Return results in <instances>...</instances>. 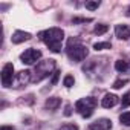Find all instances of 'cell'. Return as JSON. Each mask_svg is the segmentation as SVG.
I'll list each match as a JSON object with an SVG mask.
<instances>
[{"instance_id":"1","label":"cell","mask_w":130,"mask_h":130,"mask_svg":"<svg viewBox=\"0 0 130 130\" xmlns=\"http://www.w3.org/2000/svg\"><path fill=\"white\" fill-rule=\"evenodd\" d=\"M40 38L49 46L52 52H60L61 51V41L64 38V32L60 28H51L47 31L40 32Z\"/></svg>"},{"instance_id":"2","label":"cell","mask_w":130,"mask_h":130,"mask_svg":"<svg viewBox=\"0 0 130 130\" xmlns=\"http://www.w3.org/2000/svg\"><path fill=\"white\" fill-rule=\"evenodd\" d=\"M68 49H69V51H68L69 58H71L72 61H83V60L87 57V54H89L87 47L83 46V44H75L74 47H68Z\"/></svg>"},{"instance_id":"3","label":"cell","mask_w":130,"mask_h":130,"mask_svg":"<svg viewBox=\"0 0 130 130\" xmlns=\"http://www.w3.org/2000/svg\"><path fill=\"white\" fill-rule=\"evenodd\" d=\"M54 68H55V61H54V60H44V61H40V63L37 64V69H35V72L40 74L38 78H37V81H40L41 78L47 77V74H49Z\"/></svg>"},{"instance_id":"4","label":"cell","mask_w":130,"mask_h":130,"mask_svg":"<svg viewBox=\"0 0 130 130\" xmlns=\"http://www.w3.org/2000/svg\"><path fill=\"white\" fill-rule=\"evenodd\" d=\"M41 58V52L38 51V49H26L22 55H20V60H22V63H25V64H34L35 61H38Z\"/></svg>"},{"instance_id":"5","label":"cell","mask_w":130,"mask_h":130,"mask_svg":"<svg viewBox=\"0 0 130 130\" xmlns=\"http://www.w3.org/2000/svg\"><path fill=\"white\" fill-rule=\"evenodd\" d=\"M12 78H14V66L12 63H6L2 69V84L5 87H9L12 84Z\"/></svg>"},{"instance_id":"6","label":"cell","mask_w":130,"mask_h":130,"mask_svg":"<svg viewBox=\"0 0 130 130\" xmlns=\"http://www.w3.org/2000/svg\"><path fill=\"white\" fill-rule=\"evenodd\" d=\"M96 106V101L93 98H83V100H78L77 104H75V109L80 112V113H84L87 110H93V107Z\"/></svg>"},{"instance_id":"7","label":"cell","mask_w":130,"mask_h":130,"mask_svg":"<svg viewBox=\"0 0 130 130\" xmlns=\"http://www.w3.org/2000/svg\"><path fill=\"white\" fill-rule=\"evenodd\" d=\"M29 81H31V72L29 71H22V72H19L15 75V87L25 86Z\"/></svg>"},{"instance_id":"8","label":"cell","mask_w":130,"mask_h":130,"mask_svg":"<svg viewBox=\"0 0 130 130\" xmlns=\"http://www.w3.org/2000/svg\"><path fill=\"white\" fill-rule=\"evenodd\" d=\"M31 37H32V35H31L29 32H25V31H15V32L12 34L11 40H12V43H14V44H20V43H23V41L29 40Z\"/></svg>"},{"instance_id":"9","label":"cell","mask_w":130,"mask_h":130,"mask_svg":"<svg viewBox=\"0 0 130 130\" xmlns=\"http://www.w3.org/2000/svg\"><path fill=\"white\" fill-rule=\"evenodd\" d=\"M116 103H118V96H116V95H113V93H106V95H104V98L101 100V106H103V107H106V109L113 107Z\"/></svg>"},{"instance_id":"10","label":"cell","mask_w":130,"mask_h":130,"mask_svg":"<svg viewBox=\"0 0 130 130\" xmlns=\"http://www.w3.org/2000/svg\"><path fill=\"white\" fill-rule=\"evenodd\" d=\"M115 34L119 40H127V38H130V28L125 25H118L115 29Z\"/></svg>"},{"instance_id":"11","label":"cell","mask_w":130,"mask_h":130,"mask_svg":"<svg viewBox=\"0 0 130 130\" xmlns=\"http://www.w3.org/2000/svg\"><path fill=\"white\" fill-rule=\"evenodd\" d=\"M112 128V121L109 119H100L90 125V130H110Z\"/></svg>"},{"instance_id":"12","label":"cell","mask_w":130,"mask_h":130,"mask_svg":"<svg viewBox=\"0 0 130 130\" xmlns=\"http://www.w3.org/2000/svg\"><path fill=\"white\" fill-rule=\"evenodd\" d=\"M60 104H61V100H60V98H57V96H51V98H47V100H46V107H49V109H52V110L58 109V107H60Z\"/></svg>"},{"instance_id":"13","label":"cell","mask_w":130,"mask_h":130,"mask_svg":"<svg viewBox=\"0 0 130 130\" xmlns=\"http://www.w3.org/2000/svg\"><path fill=\"white\" fill-rule=\"evenodd\" d=\"M115 69H116L118 72H125V71L128 69V64H127L125 61H122V60H118V61L115 63Z\"/></svg>"},{"instance_id":"14","label":"cell","mask_w":130,"mask_h":130,"mask_svg":"<svg viewBox=\"0 0 130 130\" xmlns=\"http://www.w3.org/2000/svg\"><path fill=\"white\" fill-rule=\"evenodd\" d=\"M119 122L122 125H130V112H124L119 115Z\"/></svg>"},{"instance_id":"15","label":"cell","mask_w":130,"mask_h":130,"mask_svg":"<svg viewBox=\"0 0 130 130\" xmlns=\"http://www.w3.org/2000/svg\"><path fill=\"white\" fill-rule=\"evenodd\" d=\"M107 31H109V26H107V25H96L95 29H93V32H95L96 35H103V34H106Z\"/></svg>"},{"instance_id":"16","label":"cell","mask_w":130,"mask_h":130,"mask_svg":"<svg viewBox=\"0 0 130 130\" xmlns=\"http://www.w3.org/2000/svg\"><path fill=\"white\" fill-rule=\"evenodd\" d=\"M93 49H95V51L110 49V43H107V41H100V43H95V44H93Z\"/></svg>"},{"instance_id":"17","label":"cell","mask_w":130,"mask_h":130,"mask_svg":"<svg viewBox=\"0 0 130 130\" xmlns=\"http://www.w3.org/2000/svg\"><path fill=\"white\" fill-rule=\"evenodd\" d=\"M63 84L69 89V87H72V86L75 84V78H74L72 75H66V77H64V80H63Z\"/></svg>"},{"instance_id":"18","label":"cell","mask_w":130,"mask_h":130,"mask_svg":"<svg viewBox=\"0 0 130 130\" xmlns=\"http://www.w3.org/2000/svg\"><path fill=\"white\" fill-rule=\"evenodd\" d=\"M127 83H128V80H116V81L113 83V86H112V87H113V89H121V87H122V86H125Z\"/></svg>"},{"instance_id":"19","label":"cell","mask_w":130,"mask_h":130,"mask_svg":"<svg viewBox=\"0 0 130 130\" xmlns=\"http://www.w3.org/2000/svg\"><path fill=\"white\" fill-rule=\"evenodd\" d=\"M98 6H100V2H86V9H89V11H93Z\"/></svg>"},{"instance_id":"20","label":"cell","mask_w":130,"mask_h":130,"mask_svg":"<svg viewBox=\"0 0 130 130\" xmlns=\"http://www.w3.org/2000/svg\"><path fill=\"white\" fill-rule=\"evenodd\" d=\"M121 104H122V107H128V106H130V92H127V93L122 96Z\"/></svg>"},{"instance_id":"21","label":"cell","mask_w":130,"mask_h":130,"mask_svg":"<svg viewBox=\"0 0 130 130\" xmlns=\"http://www.w3.org/2000/svg\"><path fill=\"white\" fill-rule=\"evenodd\" d=\"M58 130H78V125H75V124H64Z\"/></svg>"},{"instance_id":"22","label":"cell","mask_w":130,"mask_h":130,"mask_svg":"<svg viewBox=\"0 0 130 130\" xmlns=\"http://www.w3.org/2000/svg\"><path fill=\"white\" fill-rule=\"evenodd\" d=\"M72 22H74V23H86V22H92V19H86V17H74Z\"/></svg>"},{"instance_id":"23","label":"cell","mask_w":130,"mask_h":130,"mask_svg":"<svg viewBox=\"0 0 130 130\" xmlns=\"http://www.w3.org/2000/svg\"><path fill=\"white\" fill-rule=\"evenodd\" d=\"M58 77H60V71H55L54 72V77H52V84H57L58 83Z\"/></svg>"},{"instance_id":"24","label":"cell","mask_w":130,"mask_h":130,"mask_svg":"<svg viewBox=\"0 0 130 130\" xmlns=\"http://www.w3.org/2000/svg\"><path fill=\"white\" fill-rule=\"evenodd\" d=\"M64 115H66V116H71V115H72V107H71L69 104L64 107Z\"/></svg>"},{"instance_id":"25","label":"cell","mask_w":130,"mask_h":130,"mask_svg":"<svg viewBox=\"0 0 130 130\" xmlns=\"http://www.w3.org/2000/svg\"><path fill=\"white\" fill-rule=\"evenodd\" d=\"M0 130H15V128H14V127H11V125H3Z\"/></svg>"}]
</instances>
